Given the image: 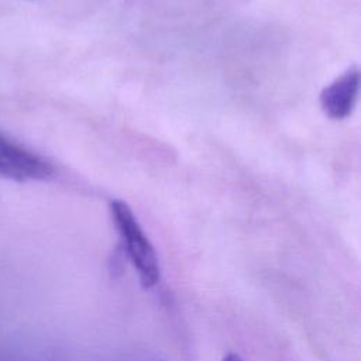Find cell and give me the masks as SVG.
Masks as SVG:
<instances>
[{"instance_id": "cell-1", "label": "cell", "mask_w": 361, "mask_h": 361, "mask_svg": "<svg viewBox=\"0 0 361 361\" xmlns=\"http://www.w3.org/2000/svg\"><path fill=\"white\" fill-rule=\"evenodd\" d=\"M110 214L123 248L138 274L140 283L147 289L155 286L161 278L158 255L131 207L126 202L116 199L110 202Z\"/></svg>"}, {"instance_id": "cell-2", "label": "cell", "mask_w": 361, "mask_h": 361, "mask_svg": "<svg viewBox=\"0 0 361 361\" xmlns=\"http://www.w3.org/2000/svg\"><path fill=\"white\" fill-rule=\"evenodd\" d=\"M0 175L17 180H47L54 176V166L41 155L0 135Z\"/></svg>"}, {"instance_id": "cell-3", "label": "cell", "mask_w": 361, "mask_h": 361, "mask_svg": "<svg viewBox=\"0 0 361 361\" xmlns=\"http://www.w3.org/2000/svg\"><path fill=\"white\" fill-rule=\"evenodd\" d=\"M361 73L357 66L348 68L320 93V107L331 120L347 118L358 100Z\"/></svg>"}, {"instance_id": "cell-4", "label": "cell", "mask_w": 361, "mask_h": 361, "mask_svg": "<svg viewBox=\"0 0 361 361\" xmlns=\"http://www.w3.org/2000/svg\"><path fill=\"white\" fill-rule=\"evenodd\" d=\"M223 361H243L237 354H228Z\"/></svg>"}]
</instances>
